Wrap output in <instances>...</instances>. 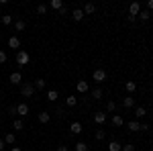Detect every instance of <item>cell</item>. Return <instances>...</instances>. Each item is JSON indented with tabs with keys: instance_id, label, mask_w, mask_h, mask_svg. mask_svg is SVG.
<instances>
[{
	"instance_id": "cell-8",
	"label": "cell",
	"mask_w": 153,
	"mask_h": 151,
	"mask_svg": "<svg viewBox=\"0 0 153 151\" xmlns=\"http://www.w3.org/2000/svg\"><path fill=\"white\" fill-rule=\"evenodd\" d=\"M70 133L71 135H80V133H82V123H80V121H74L70 125Z\"/></svg>"
},
{
	"instance_id": "cell-20",
	"label": "cell",
	"mask_w": 153,
	"mask_h": 151,
	"mask_svg": "<svg viewBox=\"0 0 153 151\" xmlns=\"http://www.w3.org/2000/svg\"><path fill=\"white\" fill-rule=\"evenodd\" d=\"M106 149H108V151H120V149H123V145H120L118 141H110Z\"/></svg>"
},
{
	"instance_id": "cell-3",
	"label": "cell",
	"mask_w": 153,
	"mask_h": 151,
	"mask_svg": "<svg viewBox=\"0 0 153 151\" xmlns=\"http://www.w3.org/2000/svg\"><path fill=\"white\" fill-rule=\"evenodd\" d=\"M92 80H94L96 84L104 82V80H106V71L102 70V68H98V70H94V74H92Z\"/></svg>"
},
{
	"instance_id": "cell-11",
	"label": "cell",
	"mask_w": 153,
	"mask_h": 151,
	"mask_svg": "<svg viewBox=\"0 0 153 151\" xmlns=\"http://www.w3.org/2000/svg\"><path fill=\"white\" fill-rule=\"evenodd\" d=\"M8 47H10V49H21V39L16 35H12L10 39H8Z\"/></svg>"
},
{
	"instance_id": "cell-18",
	"label": "cell",
	"mask_w": 153,
	"mask_h": 151,
	"mask_svg": "<svg viewBox=\"0 0 153 151\" xmlns=\"http://www.w3.org/2000/svg\"><path fill=\"white\" fill-rule=\"evenodd\" d=\"M33 86H35V90H43V88L47 86V82L43 80V78H37V80L33 82Z\"/></svg>"
},
{
	"instance_id": "cell-41",
	"label": "cell",
	"mask_w": 153,
	"mask_h": 151,
	"mask_svg": "<svg viewBox=\"0 0 153 151\" xmlns=\"http://www.w3.org/2000/svg\"><path fill=\"white\" fill-rule=\"evenodd\" d=\"M4 145H6V143H4V139H0V151H4Z\"/></svg>"
},
{
	"instance_id": "cell-33",
	"label": "cell",
	"mask_w": 153,
	"mask_h": 151,
	"mask_svg": "<svg viewBox=\"0 0 153 151\" xmlns=\"http://www.w3.org/2000/svg\"><path fill=\"white\" fill-rule=\"evenodd\" d=\"M104 135H106L104 131H102V129H98V131H96V135H94V139L96 141H102V139H104Z\"/></svg>"
},
{
	"instance_id": "cell-13",
	"label": "cell",
	"mask_w": 153,
	"mask_h": 151,
	"mask_svg": "<svg viewBox=\"0 0 153 151\" xmlns=\"http://www.w3.org/2000/svg\"><path fill=\"white\" fill-rule=\"evenodd\" d=\"M110 121H112V127H123V125H125V118L120 115H112Z\"/></svg>"
},
{
	"instance_id": "cell-12",
	"label": "cell",
	"mask_w": 153,
	"mask_h": 151,
	"mask_svg": "<svg viewBox=\"0 0 153 151\" xmlns=\"http://www.w3.org/2000/svg\"><path fill=\"white\" fill-rule=\"evenodd\" d=\"M37 118H39V123H41V125H47L49 121H51V115H49L47 110H43V112H39Z\"/></svg>"
},
{
	"instance_id": "cell-27",
	"label": "cell",
	"mask_w": 153,
	"mask_h": 151,
	"mask_svg": "<svg viewBox=\"0 0 153 151\" xmlns=\"http://www.w3.org/2000/svg\"><path fill=\"white\" fill-rule=\"evenodd\" d=\"M127 127H129V131L137 133V131H139V127H141V123H139V121H131V123L127 125Z\"/></svg>"
},
{
	"instance_id": "cell-16",
	"label": "cell",
	"mask_w": 153,
	"mask_h": 151,
	"mask_svg": "<svg viewBox=\"0 0 153 151\" xmlns=\"http://www.w3.org/2000/svg\"><path fill=\"white\" fill-rule=\"evenodd\" d=\"M137 19H139V21H149V19H151V12L147 10V8H141V12L137 14Z\"/></svg>"
},
{
	"instance_id": "cell-2",
	"label": "cell",
	"mask_w": 153,
	"mask_h": 151,
	"mask_svg": "<svg viewBox=\"0 0 153 151\" xmlns=\"http://www.w3.org/2000/svg\"><path fill=\"white\" fill-rule=\"evenodd\" d=\"M29 61H31V55L25 49H19L16 51V65H29Z\"/></svg>"
},
{
	"instance_id": "cell-22",
	"label": "cell",
	"mask_w": 153,
	"mask_h": 151,
	"mask_svg": "<svg viewBox=\"0 0 153 151\" xmlns=\"http://www.w3.org/2000/svg\"><path fill=\"white\" fill-rule=\"evenodd\" d=\"M90 98H94V100H100V98H102V90H100V88H94V90H90Z\"/></svg>"
},
{
	"instance_id": "cell-30",
	"label": "cell",
	"mask_w": 153,
	"mask_h": 151,
	"mask_svg": "<svg viewBox=\"0 0 153 151\" xmlns=\"http://www.w3.org/2000/svg\"><path fill=\"white\" fill-rule=\"evenodd\" d=\"M0 21H2V25H6V27H8V25H12V14H2V19H0Z\"/></svg>"
},
{
	"instance_id": "cell-24",
	"label": "cell",
	"mask_w": 153,
	"mask_h": 151,
	"mask_svg": "<svg viewBox=\"0 0 153 151\" xmlns=\"http://www.w3.org/2000/svg\"><path fill=\"white\" fill-rule=\"evenodd\" d=\"M135 116H137V118H143V116H147V110H145V106H137V108H135Z\"/></svg>"
},
{
	"instance_id": "cell-9",
	"label": "cell",
	"mask_w": 153,
	"mask_h": 151,
	"mask_svg": "<svg viewBox=\"0 0 153 151\" xmlns=\"http://www.w3.org/2000/svg\"><path fill=\"white\" fill-rule=\"evenodd\" d=\"M139 12H141V4H139V2H133L129 6V16H135V19H137Z\"/></svg>"
},
{
	"instance_id": "cell-38",
	"label": "cell",
	"mask_w": 153,
	"mask_h": 151,
	"mask_svg": "<svg viewBox=\"0 0 153 151\" xmlns=\"http://www.w3.org/2000/svg\"><path fill=\"white\" fill-rule=\"evenodd\" d=\"M139 131H151V129H149V125H145V123H141V127H139Z\"/></svg>"
},
{
	"instance_id": "cell-44",
	"label": "cell",
	"mask_w": 153,
	"mask_h": 151,
	"mask_svg": "<svg viewBox=\"0 0 153 151\" xmlns=\"http://www.w3.org/2000/svg\"><path fill=\"white\" fill-rule=\"evenodd\" d=\"M47 151H53V149H47Z\"/></svg>"
},
{
	"instance_id": "cell-35",
	"label": "cell",
	"mask_w": 153,
	"mask_h": 151,
	"mask_svg": "<svg viewBox=\"0 0 153 151\" xmlns=\"http://www.w3.org/2000/svg\"><path fill=\"white\" fill-rule=\"evenodd\" d=\"M6 59H8L6 51H0V65H2V63H6Z\"/></svg>"
},
{
	"instance_id": "cell-6",
	"label": "cell",
	"mask_w": 153,
	"mask_h": 151,
	"mask_svg": "<svg viewBox=\"0 0 153 151\" xmlns=\"http://www.w3.org/2000/svg\"><path fill=\"white\" fill-rule=\"evenodd\" d=\"M76 90H78L80 94H88V92H90V86H88V82L80 80L78 84H76Z\"/></svg>"
},
{
	"instance_id": "cell-42",
	"label": "cell",
	"mask_w": 153,
	"mask_h": 151,
	"mask_svg": "<svg viewBox=\"0 0 153 151\" xmlns=\"http://www.w3.org/2000/svg\"><path fill=\"white\" fill-rule=\"evenodd\" d=\"M10 151H23L21 147H10Z\"/></svg>"
},
{
	"instance_id": "cell-39",
	"label": "cell",
	"mask_w": 153,
	"mask_h": 151,
	"mask_svg": "<svg viewBox=\"0 0 153 151\" xmlns=\"http://www.w3.org/2000/svg\"><path fill=\"white\" fill-rule=\"evenodd\" d=\"M147 10H149V12L153 10V0H149V2H147Z\"/></svg>"
},
{
	"instance_id": "cell-37",
	"label": "cell",
	"mask_w": 153,
	"mask_h": 151,
	"mask_svg": "<svg viewBox=\"0 0 153 151\" xmlns=\"http://www.w3.org/2000/svg\"><path fill=\"white\" fill-rule=\"evenodd\" d=\"M55 112H57V115L61 116V115H63V112H65V108H63V106H57V108H55Z\"/></svg>"
},
{
	"instance_id": "cell-21",
	"label": "cell",
	"mask_w": 153,
	"mask_h": 151,
	"mask_svg": "<svg viewBox=\"0 0 153 151\" xmlns=\"http://www.w3.org/2000/svg\"><path fill=\"white\" fill-rule=\"evenodd\" d=\"M25 27H27V23H25L23 19H16V21H14V29H16L19 33H21V31H25Z\"/></svg>"
},
{
	"instance_id": "cell-5",
	"label": "cell",
	"mask_w": 153,
	"mask_h": 151,
	"mask_svg": "<svg viewBox=\"0 0 153 151\" xmlns=\"http://www.w3.org/2000/svg\"><path fill=\"white\" fill-rule=\"evenodd\" d=\"M31 112V108H29V104H25V102H21V104H16V115L19 116H27Z\"/></svg>"
},
{
	"instance_id": "cell-43",
	"label": "cell",
	"mask_w": 153,
	"mask_h": 151,
	"mask_svg": "<svg viewBox=\"0 0 153 151\" xmlns=\"http://www.w3.org/2000/svg\"><path fill=\"white\" fill-rule=\"evenodd\" d=\"M151 118H153V110H151Z\"/></svg>"
},
{
	"instance_id": "cell-32",
	"label": "cell",
	"mask_w": 153,
	"mask_h": 151,
	"mask_svg": "<svg viewBox=\"0 0 153 151\" xmlns=\"http://www.w3.org/2000/svg\"><path fill=\"white\" fill-rule=\"evenodd\" d=\"M47 10H49L47 4H39L37 6V14H47Z\"/></svg>"
},
{
	"instance_id": "cell-4",
	"label": "cell",
	"mask_w": 153,
	"mask_h": 151,
	"mask_svg": "<svg viewBox=\"0 0 153 151\" xmlns=\"http://www.w3.org/2000/svg\"><path fill=\"white\" fill-rule=\"evenodd\" d=\"M8 80H10V84H14V86H16V84L21 86V84H23V74H21V71H12L10 76H8Z\"/></svg>"
},
{
	"instance_id": "cell-26",
	"label": "cell",
	"mask_w": 153,
	"mask_h": 151,
	"mask_svg": "<svg viewBox=\"0 0 153 151\" xmlns=\"http://www.w3.org/2000/svg\"><path fill=\"white\" fill-rule=\"evenodd\" d=\"M12 129H14V131H23V129H25V123L21 121V118H14V123H12Z\"/></svg>"
},
{
	"instance_id": "cell-40",
	"label": "cell",
	"mask_w": 153,
	"mask_h": 151,
	"mask_svg": "<svg viewBox=\"0 0 153 151\" xmlns=\"http://www.w3.org/2000/svg\"><path fill=\"white\" fill-rule=\"evenodd\" d=\"M55 151H70V149H68L65 145H59V147H57V149H55Z\"/></svg>"
},
{
	"instance_id": "cell-45",
	"label": "cell",
	"mask_w": 153,
	"mask_h": 151,
	"mask_svg": "<svg viewBox=\"0 0 153 151\" xmlns=\"http://www.w3.org/2000/svg\"><path fill=\"white\" fill-rule=\"evenodd\" d=\"M151 76H153V71H151Z\"/></svg>"
},
{
	"instance_id": "cell-34",
	"label": "cell",
	"mask_w": 153,
	"mask_h": 151,
	"mask_svg": "<svg viewBox=\"0 0 153 151\" xmlns=\"http://www.w3.org/2000/svg\"><path fill=\"white\" fill-rule=\"evenodd\" d=\"M120 151H135V145H133V143H127V145H123Z\"/></svg>"
},
{
	"instance_id": "cell-19",
	"label": "cell",
	"mask_w": 153,
	"mask_h": 151,
	"mask_svg": "<svg viewBox=\"0 0 153 151\" xmlns=\"http://www.w3.org/2000/svg\"><path fill=\"white\" fill-rule=\"evenodd\" d=\"M76 104H78V96H74V94H71V96H68V98H65V106L74 108Z\"/></svg>"
},
{
	"instance_id": "cell-1",
	"label": "cell",
	"mask_w": 153,
	"mask_h": 151,
	"mask_svg": "<svg viewBox=\"0 0 153 151\" xmlns=\"http://www.w3.org/2000/svg\"><path fill=\"white\" fill-rule=\"evenodd\" d=\"M37 94V90H35V86H33V82H23L21 84V96L23 98H33Z\"/></svg>"
},
{
	"instance_id": "cell-17",
	"label": "cell",
	"mask_w": 153,
	"mask_h": 151,
	"mask_svg": "<svg viewBox=\"0 0 153 151\" xmlns=\"http://www.w3.org/2000/svg\"><path fill=\"white\" fill-rule=\"evenodd\" d=\"M94 10H96L94 2H86V4H84V14H92Z\"/></svg>"
},
{
	"instance_id": "cell-29",
	"label": "cell",
	"mask_w": 153,
	"mask_h": 151,
	"mask_svg": "<svg viewBox=\"0 0 153 151\" xmlns=\"http://www.w3.org/2000/svg\"><path fill=\"white\" fill-rule=\"evenodd\" d=\"M49 6H51L53 10H59V8H63V2H61V0H51Z\"/></svg>"
},
{
	"instance_id": "cell-36",
	"label": "cell",
	"mask_w": 153,
	"mask_h": 151,
	"mask_svg": "<svg viewBox=\"0 0 153 151\" xmlns=\"http://www.w3.org/2000/svg\"><path fill=\"white\" fill-rule=\"evenodd\" d=\"M57 14H59V16H65V14H68V6H63V8H59V10H57Z\"/></svg>"
},
{
	"instance_id": "cell-10",
	"label": "cell",
	"mask_w": 153,
	"mask_h": 151,
	"mask_svg": "<svg viewBox=\"0 0 153 151\" xmlns=\"http://www.w3.org/2000/svg\"><path fill=\"white\" fill-rule=\"evenodd\" d=\"M84 16H86V14H84V10H82V8H74V10H71V19H74L76 23H80V21H82Z\"/></svg>"
},
{
	"instance_id": "cell-14",
	"label": "cell",
	"mask_w": 153,
	"mask_h": 151,
	"mask_svg": "<svg viewBox=\"0 0 153 151\" xmlns=\"http://www.w3.org/2000/svg\"><path fill=\"white\" fill-rule=\"evenodd\" d=\"M123 106H125V108H133V106H135V98H133V94H129L127 98H123Z\"/></svg>"
},
{
	"instance_id": "cell-7",
	"label": "cell",
	"mask_w": 153,
	"mask_h": 151,
	"mask_svg": "<svg viewBox=\"0 0 153 151\" xmlns=\"http://www.w3.org/2000/svg\"><path fill=\"white\" fill-rule=\"evenodd\" d=\"M106 118H108V115H106V112H102V110H98V112L94 115V123H96V125H104Z\"/></svg>"
},
{
	"instance_id": "cell-25",
	"label": "cell",
	"mask_w": 153,
	"mask_h": 151,
	"mask_svg": "<svg viewBox=\"0 0 153 151\" xmlns=\"http://www.w3.org/2000/svg\"><path fill=\"white\" fill-rule=\"evenodd\" d=\"M125 90H127L129 94L137 92V84H135V82H127V84H125Z\"/></svg>"
},
{
	"instance_id": "cell-23",
	"label": "cell",
	"mask_w": 153,
	"mask_h": 151,
	"mask_svg": "<svg viewBox=\"0 0 153 151\" xmlns=\"http://www.w3.org/2000/svg\"><path fill=\"white\" fill-rule=\"evenodd\" d=\"M57 98H59L57 90H47V100H49V102H55Z\"/></svg>"
},
{
	"instance_id": "cell-28",
	"label": "cell",
	"mask_w": 153,
	"mask_h": 151,
	"mask_svg": "<svg viewBox=\"0 0 153 151\" xmlns=\"http://www.w3.org/2000/svg\"><path fill=\"white\" fill-rule=\"evenodd\" d=\"M14 141H16V135H14V133H8V135L4 137V143H6V145H14Z\"/></svg>"
},
{
	"instance_id": "cell-31",
	"label": "cell",
	"mask_w": 153,
	"mask_h": 151,
	"mask_svg": "<svg viewBox=\"0 0 153 151\" xmlns=\"http://www.w3.org/2000/svg\"><path fill=\"white\" fill-rule=\"evenodd\" d=\"M74 149H76V151H88V145H86V143H84V141H78V143H76V147H74Z\"/></svg>"
},
{
	"instance_id": "cell-15",
	"label": "cell",
	"mask_w": 153,
	"mask_h": 151,
	"mask_svg": "<svg viewBox=\"0 0 153 151\" xmlns=\"http://www.w3.org/2000/svg\"><path fill=\"white\" fill-rule=\"evenodd\" d=\"M117 108H118V104L114 100H108V102H106V115H108V112H114V115H117Z\"/></svg>"
}]
</instances>
